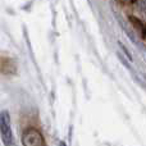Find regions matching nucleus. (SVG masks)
Wrapping results in <instances>:
<instances>
[{"label":"nucleus","instance_id":"1","mask_svg":"<svg viewBox=\"0 0 146 146\" xmlns=\"http://www.w3.org/2000/svg\"><path fill=\"white\" fill-rule=\"evenodd\" d=\"M0 137H1L4 146H15L14 135L12 131L10 114L7 110H3L0 113Z\"/></svg>","mask_w":146,"mask_h":146},{"label":"nucleus","instance_id":"2","mask_svg":"<svg viewBox=\"0 0 146 146\" xmlns=\"http://www.w3.org/2000/svg\"><path fill=\"white\" fill-rule=\"evenodd\" d=\"M22 146H45L44 136L37 128H26L22 133Z\"/></svg>","mask_w":146,"mask_h":146},{"label":"nucleus","instance_id":"3","mask_svg":"<svg viewBox=\"0 0 146 146\" xmlns=\"http://www.w3.org/2000/svg\"><path fill=\"white\" fill-rule=\"evenodd\" d=\"M0 72L5 73V74L15 73V64L9 59H3L0 63Z\"/></svg>","mask_w":146,"mask_h":146},{"label":"nucleus","instance_id":"4","mask_svg":"<svg viewBox=\"0 0 146 146\" xmlns=\"http://www.w3.org/2000/svg\"><path fill=\"white\" fill-rule=\"evenodd\" d=\"M129 21H131V23L135 26V27H136V30L145 37V36H146V26H145L144 21L140 19V18L133 17V15H131V17H129Z\"/></svg>","mask_w":146,"mask_h":146},{"label":"nucleus","instance_id":"5","mask_svg":"<svg viewBox=\"0 0 146 146\" xmlns=\"http://www.w3.org/2000/svg\"><path fill=\"white\" fill-rule=\"evenodd\" d=\"M136 9L142 19L146 21V0H136Z\"/></svg>","mask_w":146,"mask_h":146},{"label":"nucleus","instance_id":"6","mask_svg":"<svg viewBox=\"0 0 146 146\" xmlns=\"http://www.w3.org/2000/svg\"><path fill=\"white\" fill-rule=\"evenodd\" d=\"M59 146H67V145H66V142L60 141V142H59Z\"/></svg>","mask_w":146,"mask_h":146}]
</instances>
